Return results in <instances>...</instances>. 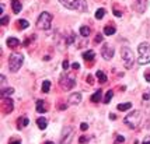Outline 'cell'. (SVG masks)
<instances>
[{"label": "cell", "instance_id": "d590c367", "mask_svg": "<svg viewBox=\"0 0 150 144\" xmlns=\"http://www.w3.org/2000/svg\"><path fill=\"white\" fill-rule=\"evenodd\" d=\"M73 69H74V70H79V69H80V64H79V63H73Z\"/></svg>", "mask_w": 150, "mask_h": 144}, {"label": "cell", "instance_id": "e575fe53", "mask_svg": "<svg viewBox=\"0 0 150 144\" xmlns=\"http://www.w3.org/2000/svg\"><path fill=\"white\" fill-rule=\"evenodd\" d=\"M63 69H65V70H67V69H69V62H67V60H65V62H63Z\"/></svg>", "mask_w": 150, "mask_h": 144}, {"label": "cell", "instance_id": "7402d4cb", "mask_svg": "<svg viewBox=\"0 0 150 144\" xmlns=\"http://www.w3.org/2000/svg\"><path fill=\"white\" fill-rule=\"evenodd\" d=\"M101 96H102V92H101V90H98L97 92H94V94L91 95V98H90V99H91L93 102H100Z\"/></svg>", "mask_w": 150, "mask_h": 144}, {"label": "cell", "instance_id": "74e56055", "mask_svg": "<svg viewBox=\"0 0 150 144\" xmlns=\"http://www.w3.org/2000/svg\"><path fill=\"white\" fill-rule=\"evenodd\" d=\"M145 79L146 81H150V73H145Z\"/></svg>", "mask_w": 150, "mask_h": 144}, {"label": "cell", "instance_id": "f546056e", "mask_svg": "<svg viewBox=\"0 0 150 144\" xmlns=\"http://www.w3.org/2000/svg\"><path fill=\"white\" fill-rule=\"evenodd\" d=\"M73 39H74V34H70L69 38H66V45H70L73 42Z\"/></svg>", "mask_w": 150, "mask_h": 144}, {"label": "cell", "instance_id": "2e32d148", "mask_svg": "<svg viewBox=\"0 0 150 144\" xmlns=\"http://www.w3.org/2000/svg\"><path fill=\"white\" fill-rule=\"evenodd\" d=\"M94 56H96V53H94V50H87V52H84L83 53V59L84 60H93L94 59Z\"/></svg>", "mask_w": 150, "mask_h": 144}, {"label": "cell", "instance_id": "484cf974", "mask_svg": "<svg viewBox=\"0 0 150 144\" xmlns=\"http://www.w3.org/2000/svg\"><path fill=\"white\" fill-rule=\"evenodd\" d=\"M112 96H114V92H112V90H110V91H108V92L105 94L104 102H105V104H110V102H111V98H112Z\"/></svg>", "mask_w": 150, "mask_h": 144}, {"label": "cell", "instance_id": "83f0119b", "mask_svg": "<svg viewBox=\"0 0 150 144\" xmlns=\"http://www.w3.org/2000/svg\"><path fill=\"white\" fill-rule=\"evenodd\" d=\"M77 10H80V11H86L87 10V6H86V1L84 0H80V4H79V9Z\"/></svg>", "mask_w": 150, "mask_h": 144}, {"label": "cell", "instance_id": "5bb4252c", "mask_svg": "<svg viewBox=\"0 0 150 144\" xmlns=\"http://www.w3.org/2000/svg\"><path fill=\"white\" fill-rule=\"evenodd\" d=\"M20 45V41L17 38H9L7 39V46L9 48H17Z\"/></svg>", "mask_w": 150, "mask_h": 144}, {"label": "cell", "instance_id": "4dcf8cb0", "mask_svg": "<svg viewBox=\"0 0 150 144\" xmlns=\"http://www.w3.org/2000/svg\"><path fill=\"white\" fill-rule=\"evenodd\" d=\"M123 141H125V137H123V136H118L115 144H121V143H123Z\"/></svg>", "mask_w": 150, "mask_h": 144}, {"label": "cell", "instance_id": "ac0fdd59", "mask_svg": "<svg viewBox=\"0 0 150 144\" xmlns=\"http://www.w3.org/2000/svg\"><path fill=\"white\" fill-rule=\"evenodd\" d=\"M115 32H117V28H115L114 25H107V27L104 28V34L108 35V36H110V35H114Z\"/></svg>", "mask_w": 150, "mask_h": 144}, {"label": "cell", "instance_id": "836d02e7", "mask_svg": "<svg viewBox=\"0 0 150 144\" xmlns=\"http://www.w3.org/2000/svg\"><path fill=\"white\" fill-rule=\"evenodd\" d=\"M87 83H88V84H93V83H94V80H93V76H87Z\"/></svg>", "mask_w": 150, "mask_h": 144}, {"label": "cell", "instance_id": "4fadbf2b", "mask_svg": "<svg viewBox=\"0 0 150 144\" xmlns=\"http://www.w3.org/2000/svg\"><path fill=\"white\" fill-rule=\"evenodd\" d=\"M11 7H13V11L16 14H18L21 11V9H23V6H21V3L18 0H11Z\"/></svg>", "mask_w": 150, "mask_h": 144}, {"label": "cell", "instance_id": "603a6c76", "mask_svg": "<svg viewBox=\"0 0 150 144\" xmlns=\"http://www.w3.org/2000/svg\"><path fill=\"white\" fill-rule=\"evenodd\" d=\"M132 108V104L131 102H126V104H119L117 106L118 111H128V109H131Z\"/></svg>", "mask_w": 150, "mask_h": 144}, {"label": "cell", "instance_id": "ab89813d", "mask_svg": "<svg viewBox=\"0 0 150 144\" xmlns=\"http://www.w3.org/2000/svg\"><path fill=\"white\" fill-rule=\"evenodd\" d=\"M10 144H21L18 140H14V141H10Z\"/></svg>", "mask_w": 150, "mask_h": 144}, {"label": "cell", "instance_id": "8fae6325", "mask_svg": "<svg viewBox=\"0 0 150 144\" xmlns=\"http://www.w3.org/2000/svg\"><path fill=\"white\" fill-rule=\"evenodd\" d=\"M13 106H14V104H13V99L11 98H3V109H4V112L9 113L13 111Z\"/></svg>", "mask_w": 150, "mask_h": 144}, {"label": "cell", "instance_id": "4316f807", "mask_svg": "<svg viewBox=\"0 0 150 144\" xmlns=\"http://www.w3.org/2000/svg\"><path fill=\"white\" fill-rule=\"evenodd\" d=\"M104 16H105V10H104V9H98V10L96 11V18H97V20H101Z\"/></svg>", "mask_w": 150, "mask_h": 144}, {"label": "cell", "instance_id": "5b68a950", "mask_svg": "<svg viewBox=\"0 0 150 144\" xmlns=\"http://www.w3.org/2000/svg\"><path fill=\"white\" fill-rule=\"evenodd\" d=\"M121 55H122V60H123V64L126 69H132L135 64V55L133 52L128 46H123L121 49Z\"/></svg>", "mask_w": 150, "mask_h": 144}, {"label": "cell", "instance_id": "d6a6232c", "mask_svg": "<svg viewBox=\"0 0 150 144\" xmlns=\"http://www.w3.org/2000/svg\"><path fill=\"white\" fill-rule=\"evenodd\" d=\"M80 129H82L83 131H86V130L88 129V125H87V123H82V126H80Z\"/></svg>", "mask_w": 150, "mask_h": 144}, {"label": "cell", "instance_id": "30bf717a", "mask_svg": "<svg viewBox=\"0 0 150 144\" xmlns=\"http://www.w3.org/2000/svg\"><path fill=\"white\" fill-rule=\"evenodd\" d=\"M60 3L67 7V9H74L77 10L79 9V4H80V0H60Z\"/></svg>", "mask_w": 150, "mask_h": 144}, {"label": "cell", "instance_id": "cb8c5ba5", "mask_svg": "<svg viewBox=\"0 0 150 144\" xmlns=\"http://www.w3.org/2000/svg\"><path fill=\"white\" fill-rule=\"evenodd\" d=\"M90 32H91L90 27H86V25H83V27L80 28V35H82V36H84V38H86V36H88V35H90Z\"/></svg>", "mask_w": 150, "mask_h": 144}, {"label": "cell", "instance_id": "7bdbcfd3", "mask_svg": "<svg viewBox=\"0 0 150 144\" xmlns=\"http://www.w3.org/2000/svg\"><path fill=\"white\" fill-rule=\"evenodd\" d=\"M45 144H55V143H52V141H46Z\"/></svg>", "mask_w": 150, "mask_h": 144}, {"label": "cell", "instance_id": "9a60e30c", "mask_svg": "<svg viewBox=\"0 0 150 144\" xmlns=\"http://www.w3.org/2000/svg\"><path fill=\"white\" fill-rule=\"evenodd\" d=\"M27 125H28V118H27V116H23V118H18V123H17V126H18V129L25 127Z\"/></svg>", "mask_w": 150, "mask_h": 144}, {"label": "cell", "instance_id": "8d00e7d4", "mask_svg": "<svg viewBox=\"0 0 150 144\" xmlns=\"http://www.w3.org/2000/svg\"><path fill=\"white\" fill-rule=\"evenodd\" d=\"M114 14H115L117 17H121V16H122V13H121V11H118V10H114Z\"/></svg>", "mask_w": 150, "mask_h": 144}, {"label": "cell", "instance_id": "44dd1931", "mask_svg": "<svg viewBox=\"0 0 150 144\" xmlns=\"http://www.w3.org/2000/svg\"><path fill=\"white\" fill-rule=\"evenodd\" d=\"M14 92V88H1V98H7Z\"/></svg>", "mask_w": 150, "mask_h": 144}, {"label": "cell", "instance_id": "1f68e13d", "mask_svg": "<svg viewBox=\"0 0 150 144\" xmlns=\"http://www.w3.org/2000/svg\"><path fill=\"white\" fill-rule=\"evenodd\" d=\"M101 41H102V35H101V34H98V35L96 36V44H100Z\"/></svg>", "mask_w": 150, "mask_h": 144}, {"label": "cell", "instance_id": "d6986e66", "mask_svg": "<svg viewBox=\"0 0 150 144\" xmlns=\"http://www.w3.org/2000/svg\"><path fill=\"white\" fill-rule=\"evenodd\" d=\"M96 76H97V80L100 81L101 84H104V83H107V76H105V73H104V71H101V70H98Z\"/></svg>", "mask_w": 150, "mask_h": 144}, {"label": "cell", "instance_id": "e0dca14e", "mask_svg": "<svg viewBox=\"0 0 150 144\" xmlns=\"http://www.w3.org/2000/svg\"><path fill=\"white\" fill-rule=\"evenodd\" d=\"M37 125H38V127L41 129V130H44V129L48 126V120H46L45 118H39V119L37 120Z\"/></svg>", "mask_w": 150, "mask_h": 144}, {"label": "cell", "instance_id": "b9f144b4", "mask_svg": "<svg viewBox=\"0 0 150 144\" xmlns=\"http://www.w3.org/2000/svg\"><path fill=\"white\" fill-rule=\"evenodd\" d=\"M110 119H117V116H115V115H112V113H111V115H110Z\"/></svg>", "mask_w": 150, "mask_h": 144}, {"label": "cell", "instance_id": "d4e9b609", "mask_svg": "<svg viewBox=\"0 0 150 144\" xmlns=\"http://www.w3.org/2000/svg\"><path fill=\"white\" fill-rule=\"evenodd\" d=\"M50 90V81H44L42 83V92H49Z\"/></svg>", "mask_w": 150, "mask_h": 144}, {"label": "cell", "instance_id": "277c9868", "mask_svg": "<svg viewBox=\"0 0 150 144\" xmlns=\"http://www.w3.org/2000/svg\"><path fill=\"white\" fill-rule=\"evenodd\" d=\"M23 62H24V56L21 53H11L10 57H9V69L10 71L16 73L20 70V67L23 66Z\"/></svg>", "mask_w": 150, "mask_h": 144}, {"label": "cell", "instance_id": "ee69618b", "mask_svg": "<svg viewBox=\"0 0 150 144\" xmlns=\"http://www.w3.org/2000/svg\"><path fill=\"white\" fill-rule=\"evenodd\" d=\"M143 144H150V141H149V140H147V141H145V143H143Z\"/></svg>", "mask_w": 150, "mask_h": 144}, {"label": "cell", "instance_id": "9c48e42d", "mask_svg": "<svg viewBox=\"0 0 150 144\" xmlns=\"http://www.w3.org/2000/svg\"><path fill=\"white\" fill-rule=\"evenodd\" d=\"M80 102H82V94H79V92H73L67 98V104L69 105H79Z\"/></svg>", "mask_w": 150, "mask_h": 144}, {"label": "cell", "instance_id": "7c38bea8", "mask_svg": "<svg viewBox=\"0 0 150 144\" xmlns=\"http://www.w3.org/2000/svg\"><path fill=\"white\" fill-rule=\"evenodd\" d=\"M37 112H39V113L46 112V106H45V102L42 99H38L37 101Z\"/></svg>", "mask_w": 150, "mask_h": 144}, {"label": "cell", "instance_id": "ffe728a7", "mask_svg": "<svg viewBox=\"0 0 150 144\" xmlns=\"http://www.w3.org/2000/svg\"><path fill=\"white\" fill-rule=\"evenodd\" d=\"M17 27H18L20 30H25V28L30 27V24H28L27 20H18V21H17Z\"/></svg>", "mask_w": 150, "mask_h": 144}, {"label": "cell", "instance_id": "3957f363", "mask_svg": "<svg viewBox=\"0 0 150 144\" xmlns=\"http://www.w3.org/2000/svg\"><path fill=\"white\" fill-rule=\"evenodd\" d=\"M50 25H52V14L48 13V11L41 13L38 20H37V27L39 30H42V31H46V30L50 28Z\"/></svg>", "mask_w": 150, "mask_h": 144}, {"label": "cell", "instance_id": "f1b7e54d", "mask_svg": "<svg viewBox=\"0 0 150 144\" xmlns=\"http://www.w3.org/2000/svg\"><path fill=\"white\" fill-rule=\"evenodd\" d=\"M0 22H1V25H7V24H9V17L3 16L1 17V20H0Z\"/></svg>", "mask_w": 150, "mask_h": 144}, {"label": "cell", "instance_id": "60d3db41", "mask_svg": "<svg viewBox=\"0 0 150 144\" xmlns=\"http://www.w3.org/2000/svg\"><path fill=\"white\" fill-rule=\"evenodd\" d=\"M143 99H149V94H143Z\"/></svg>", "mask_w": 150, "mask_h": 144}, {"label": "cell", "instance_id": "6da1fadb", "mask_svg": "<svg viewBox=\"0 0 150 144\" xmlns=\"http://www.w3.org/2000/svg\"><path fill=\"white\" fill-rule=\"evenodd\" d=\"M140 122H142V113L139 111H132L129 115H126L125 119H123V123L131 129L139 127Z\"/></svg>", "mask_w": 150, "mask_h": 144}, {"label": "cell", "instance_id": "52a82bcc", "mask_svg": "<svg viewBox=\"0 0 150 144\" xmlns=\"http://www.w3.org/2000/svg\"><path fill=\"white\" fill-rule=\"evenodd\" d=\"M74 136V129L72 126H67L63 129V133H62V139H60V143L59 144H70L72 143V139Z\"/></svg>", "mask_w": 150, "mask_h": 144}, {"label": "cell", "instance_id": "f35d334b", "mask_svg": "<svg viewBox=\"0 0 150 144\" xmlns=\"http://www.w3.org/2000/svg\"><path fill=\"white\" fill-rule=\"evenodd\" d=\"M87 140H88L87 137H80V140H79V141H80V143H86Z\"/></svg>", "mask_w": 150, "mask_h": 144}, {"label": "cell", "instance_id": "8992f818", "mask_svg": "<svg viewBox=\"0 0 150 144\" xmlns=\"http://www.w3.org/2000/svg\"><path fill=\"white\" fill-rule=\"evenodd\" d=\"M60 85L63 90H72L74 85H76V80L73 76H66V74H62L60 76Z\"/></svg>", "mask_w": 150, "mask_h": 144}, {"label": "cell", "instance_id": "ba28073f", "mask_svg": "<svg viewBox=\"0 0 150 144\" xmlns=\"http://www.w3.org/2000/svg\"><path fill=\"white\" fill-rule=\"evenodd\" d=\"M101 56L104 60H111L114 57V48L110 44H104L101 48Z\"/></svg>", "mask_w": 150, "mask_h": 144}, {"label": "cell", "instance_id": "7a4b0ae2", "mask_svg": "<svg viewBox=\"0 0 150 144\" xmlns=\"http://www.w3.org/2000/svg\"><path fill=\"white\" fill-rule=\"evenodd\" d=\"M139 52V59L137 62L140 64H149L150 63V44L147 42H142L137 48Z\"/></svg>", "mask_w": 150, "mask_h": 144}]
</instances>
